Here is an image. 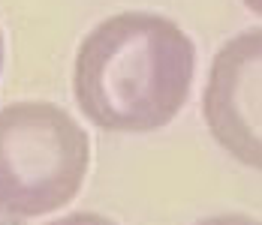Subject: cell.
<instances>
[{"mask_svg":"<svg viewBox=\"0 0 262 225\" xmlns=\"http://www.w3.org/2000/svg\"><path fill=\"white\" fill-rule=\"evenodd\" d=\"M91 165V138L54 102L0 108V207L12 216H46L79 195Z\"/></svg>","mask_w":262,"mask_h":225,"instance_id":"2","label":"cell"},{"mask_svg":"<svg viewBox=\"0 0 262 225\" xmlns=\"http://www.w3.org/2000/svg\"><path fill=\"white\" fill-rule=\"evenodd\" d=\"M196 225H262V222L244 216V213H220V216H205L202 222H196Z\"/></svg>","mask_w":262,"mask_h":225,"instance_id":"5","label":"cell"},{"mask_svg":"<svg viewBox=\"0 0 262 225\" xmlns=\"http://www.w3.org/2000/svg\"><path fill=\"white\" fill-rule=\"evenodd\" d=\"M0 69H3V30H0Z\"/></svg>","mask_w":262,"mask_h":225,"instance_id":"8","label":"cell"},{"mask_svg":"<svg viewBox=\"0 0 262 225\" xmlns=\"http://www.w3.org/2000/svg\"><path fill=\"white\" fill-rule=\"evenodd\" d=\"M202 114L214 141L262 171V27L226 39L208 69Z\"/></svg>","mask_w":262,"mask_h":225,"instance_id":"3","label":"cell"},{"mask_svg":"<svg viewBox=\"0 0 262 225\" xmlns=\"http://www.w3.org/2000/svg\"><path fill=\"white\" fill-rule=\"evenodd\" d=\"M0 225H25V222H21V216H12L0 207Z\"/></svg>","mask_w":262,"mask_h":225,"instance_id":"6","label":"cell"},{"mask_svg":"<svg viewBox=\"0 0 262 225\" xmlns=\"http://www.w3.org/2000/svg\"><path fill=\"white\" fill-rule=\"evenodd\" d=\"M244 6H247L250 12H256V15H262V0H244Z\"/></svg>","mask_w":262,"mask_h":225,"instance_id":"7","label":"cell"},{"mask_svg":"<svg viewBox=\"0 0 262 225\" xmlns=\"http://www.w3.org/2000/svg\"><path fill=\"white\" fill-rule=\"evenodd\" d=\"M196 45L160 12H118L79 42L73 96L105 132H154L187 105Z\"/></svg>","mask_w":262,"mask_h":225,"instance_id":"1","label":"cell"},{"mask_svg":"<svg viewBox=\"0 0 262 225\" xmlns=\"http://www.w3.org/2000/svg\"><path fill=\"white\" fill-rule=\"evenodd\" d=\"M46 225H118L112 222L103 213H94V210H79V213H70V216H60V219H52Z\"/></svg>","mask_w":262,"mask_h":225,"instance_id":"4","label":"cell"}]
</instances>
